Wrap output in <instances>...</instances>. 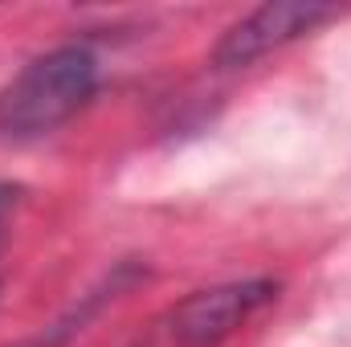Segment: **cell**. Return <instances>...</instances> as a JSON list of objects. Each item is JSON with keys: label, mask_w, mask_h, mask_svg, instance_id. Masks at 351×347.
<instances>
[{"label": "cell", "mask_w": 351, "mask_h": 347, "mask_svg": "<svg viewBox=\"0 0 351 347\" xmlns=\"http://www.w3.org/2000/svg\"><path fill=\"white\" fill-rule=\"evenodd\" d=\"M98 62L82 45H62L33 58L0 90V139H37L58 131L90 102Z\"/></svg>", "instance_id": "cell-1"}, {"label": "cell", "mask_w": 351, "mask_h": 347, "mask_svg": "<svg viewBox=\"0 0 351 347\" xmlns=\"http://www.w3.org/2000/svg\"><path fill=\"white\" fill-rule=\"evenodd\" d=\"M274 298H278V282H269V278L196 290L172 311V339L180 347H217L237 327H245Z\"/></svg>", "instance_id": "cell-2"}, {"label": "cell", "mask_w": 351, "mask_h": 347, "mask_svg": "<svg viewBox=\"0 0 351 347\" xmlns=\"http://www.w3.org/2000/svg\"><path fill=\"white\" fill-rule=\"evenodd\" d=\"M331 16H335V12L323 8V4H290V0L265 4L258 12H250L245 21H237V25L217 41L213 62H217L221 70L250 66V62H258L265 53H274V49L298 41L302 33H311L315 25H323V21H331Z\"/></svg>", "instance_id": "cell-3"}, {"label": "cell", "mask_w": 351, "mask_h": 347, "mask_svg": "<svg viewBox=\"0 0 351 347\" xmlns=\"http://www.w3.org/2000/svg\"><path fill=\"white\" fill-rule=\"evenodd\" d=\"M16 204H21V188H16V184H0V229H4V221L12 217Z\"/></svg>", "instance_id": "cell-4"}]
</instances>
